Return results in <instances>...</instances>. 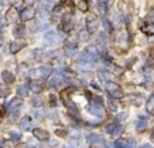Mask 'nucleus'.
Here are the masks:
<instances>
[{
	"label": "nucleus",
	"mask_w": 154,
	"mask_h": 148,
	"mask_svg": "<svg viewBox=\"0 0 154 148\" xmlns=\"http://www.w3.org/2000/svg\"><path fill=\"white\" fill-rule=\"evenodd\" d=\"M86 29L89 34H94L98 30V18L94 14H87L86 16Z\"/></svg>",
	"instance_id": "obj_1"
},
{
	"label": "nucleus",
	"mask_w": 154,
	"mask_h": 148,
	"mask_svg": "<svg viewBox=\"0 0 154 148\" xmlns=\"http://www.w3.org/2000/svg\"><path fill=\"white\" fill-rule=\"evenodd\" d=\"M106 90L109 92V95L112 98H115V99H120L121 96H123V92H121L120 87L117 86L115 81H106Z\"/></svg>",
	"instance_id": "obj_2"
},
{
	"label": "nucleus",
	"mask_w": 154,
	"mask_h": 148,
	"mask_svg": "<svg viewBox=\"0 0 154 148\" xmlns=\"http://www.w3.org/2000/svg\"><path fill=\"white\" fill-rule=\"evenodd\" d=\"M51 73H52V68L49 67V65L36 68V69H31V71H30V75L33 77H44V79H47Z\"/></svg>",
	"instance_id": "obj_3"
},
{
	"label": "nucleus",
	"mask_w": 154,
	"mask_h": 148,
	"mask_svg": "<svg viewBox=\"0 0 154 148\" xmlns=\"http://www.w3.org/2000/svg\"><path fill=\"white\" fill-rule=\"evenodd\" d=\"M44 81L42 80H38V79H33V80L29 81V90H31L33 92L36 94H40L41 91L44 90Z\"/></svg>",
	"instance_id": "obj_4"
},
{
	"label": "nucleus",
	"mask_w": 154,
	"mask_h": 148,
	"mask_svg": "<svg viewBox=\"0 0 154 148\" xmlns=\"http://www.w3.org/2000/svg\"><path fill=\"white\" fill-rule=\"evenodd\" d=\"M33 136L37 138L38 141H48L49 140V133L45 129H41V128L33 129Z\"/></svg>",
	"instance_id": "obj_5"
},
{
	"label": "nucleus",
	"mask_w": 154,
	"mask_h": 148,
	"mask_svg": "<svg viewBox=\"0 0 154 148\" xmlns=\"http://www.w3.org/2000/svg\"><path fill=\"white\" fill-rule=\"evenodd\" d=\"M96 60H97V56L89 53L87 50L81 53V56H79V62H81V64H92V62H94Z\"/></svg>",
	"instance_id": "obj_6"
},
{
	"label": "nucleus",
	"mask_w": 154,
	"mask_h": 148,
	"mask_svg": "<svg viewBox=\"0 0 154 148\" xmlns=\"http://www.w3.org/2000/svg\"><path fill=\"white\" fill-rule=\"evenodd\" d=\"M89 111L92 113L93 115L96 117H102V109H101V105H98V100H92L90 103V107H89Z\"/></svg>",
	"instance_id": "obj_7"
},
{
	"label": "nucleus",
	"mask_w": 154,
	"mask_h": 148,
	"mask_svg": "<svg viewBox=\"0 0 154 148\" xmlns=\"http://www.w3.org/2000/svg\"><path fill=\"white\" fill-rule=\"evenodd\" d=\"M34 15H36V11H34L33 7H27V8H25L22 12H21V19L22 20H31L34 18Z\"/></svg>",
	"instance_id": "obj_8"
},
{
	"label": "nucleus",
	"mask_w": 154,
	"mask_h": 148,
	"mask_svg": "<svg viewBox=\"0 0 154 148\" xmlns=\"http://www.w3.org/2000/svg\"><path fill=\"white\" fill-rule=\"evenodd\" d=\"M72 26H74V22H72V15L71 14H67L64 18H63V30L68 33V31H71Z\"/></svg>",
	"instance_id": "obj_9"
},
{
	"label": "nucleus",
	"mask_w": 154,
	"mask_h": 148,
	"mask_svg": "<svg viewBox=\"0 0 154 148\" xmlns=\"http://www.w3.org/2000/svg\"><path fill=\"white\" fill-rule=\"evenodd\" d=\"M44 39L47 41V43L48 45H53V43H56L59 41V35L56 34V31H48V33H45V35H44Z\"/></svg>",
	"instance_id": "obj_10"
},
{
	"label": "nucleus",
	"mask_w": 154,
	"mask_h": 148,
	"mask_svg": "<svg viewBox=\"0 0 154 148\" xmlns=\"http://www.w3.org/2000/svg\"><path fill=\"white\" fill-rule=\"evenodd\" d=\"M106 132L109 134H112V136H117L121 132V126L117 122H112V124H109L106 126Z\"/></svg>",
	"instance_id": "obj_11"
},
{
	"label": "nucleus",
	"mask_w": 154,
	"mask_h": 148,
	"mask_svg": "<svg viewBox=\"0 0 154 148\" xmlns=\"http://www.w3.org/2000/svg\"><path fill=\"white\" fill-rule=\"evenodd\" d=\"M26 46V42H23V41H14V42H11L10 45V52L11 53H18L22 48H25Z\"/></svg>",
	"instance_id": "obj_12"
},
{
	"label": "nucleus",
	"mask_w": 154,
	"mask_h": 148,
	"mask_svg": "<svg viewBox=\"0 0 154 148\" xmlns=\"http://www.w3.org/2000/svg\"><path fill=\"white\" fill-rule=\"evenodd\" d=\"M146 126H147L146 117H144V115H140L139 119H138V121H136V124H135V129H136L138 132H142V130H144V129H146Z\"/></svg>",
	"instance_id": "obj_13"
},
{
	"label": "nucleus",
	"mask_w": 154,
	"mask_h": 148,
	"mask_svg": "<svg viewBox=\"0 0 154 148\" xmlns=\"http://www.w3.org/2000/svg\"><path fill=\"white\" fill-rule=\"evenodd\" d=\"M22 103H23V102H22L21 98H14V99L8 103V109H10L11 111H16L19 107H22Z\"/></svg>",
	"instance_id": "obj_14"
},
{
	"label": "nucleus",
	"mask_w": 154,
	"mask_h": 148,
	"mask_svg": "<svg viewBox=\"0 0 154 148\" xmlns=\"http://www.w3.org/2000/svg\"><path fill=\"white\" fill-rule=\"evenodd\" d=\"M62 84H63V79L60 75H55L49 80V86L51 87H59V86H62Z\"/></svg>",
	"instance_id": "obj_15"
},
{
	"label": "nucleus",
	"mask_w": 154,
	"mask_h": 148,
	"mask_svg": "<svg viewBox=\"0 0 154 148\" xmlns=\"http://www.w3.org/2000/svg\"><path fill=\"white\" fill-rule=\"evenodd\" d=\"M18 12H16V10L15 8H11V10H8V12H7V20L8 22H16L18 20Z\"/></svg>",
	"instance_id": "obj_16"
},
{
	"label": "nucleus",
	"mask_w": 154,
	"mask_h": 148,
	"mask_svg": "<svg viewBox=\"0 0 154 148\" xmlns=\"http://www.w3.org/2000/svg\"><path fill=\"white\" fill-rule=\"evenodd\" d=\"M1 77H3V80H4L5 83H12V81L15 80V76L10 71H4L1 73Z\"/></svg>",
	"instance_id": "obj_17"
},
{
	"label": "nucleus",
	"mask_w": 154,
	"mask_h": 148,
	"mask_svg": "<svg viewBox=\"0 0 154 148\" xmlns=\"http://www.w3.org/2000/svg\"><path fill=\"white\" fill-rule=\"evenodd\" d=\"M31 118H29V117H25V118H22V122H21V126H22V129H25V130H29L30 126H31Z\"/></svg>",
	"instance_id": "obj_18"
},
{
	"label": "nucleus",
	"mask_w": 154,
	"mask_h": 148,
	"mask_svg": "<svg viewBox=\"0 0 154 148\" xmlns=\"http://www.w3.org/2000/svg\"><path fill=\"white\" fill-rule=\"evenodd\" d=\"M90 148H106V144L102 138H100L97 141H92L90 143Z\"/></svg>",
	"instance_id": "obj_19"
},
{
	"label": "nucleus",
	"mask_w": 154,
	"mask_h": 148,
	"mask_svg": "<svg viewBox=\"0 0 154 148\" xmlns=\"http://www.w3.org/2000/svg\"><path fill=\"white\" fill-rule=\"evenodd\" d=\"M98 10L102 16L106 14V0H98Z\"/></svg>",
	"instance_id": "obj_20"
},
{
	"label": "nucleus",
	"mask_w": 154,
	"mask_h": 148,
	"mask_svg": "<svg viewBox=\"0 0 154 148\" xmlns=\"http://www.w3.org/2000/svg\"><path fill=\"white\" fill-rule=\"evenodd\" d=\"M146 110L149 111V113H151L154 110V95H151L147 99V102H146Z\"/></svg>",
	"instance_id": "obj_21"
},
{
	"label": "nucleus",
	"mask_w": 154,
	"mask_h": 148,
	"mask_svg": "<svg viewBox=\"0 0 154 148\" xmlns=\"http://www.w3.org/2000/svg\"><path fill=\"white\" fill-rule=\"evenodd\" d=\"M23 33H25V27H23V26H16V27H15V30H14V35H15V37H22Z\"/></svg>",
	"instance_id": "obj_22"
},
{
	"label": "nucleus",
	"mask_w": 154,
	"mask_h": 148,
	"mask_svg": "<svg viewBox=\"0 0 154 148\" xmlns=\"http://www.w3.org/2000/svg\"><path fill=\"white\" fill-rule=\"evenodd\" d=\"M27 94H29V88H27V87L22 86L18 88V95L19 96H27Z\"/></svg>",
	"instance_id": "obj_23"
},
{
	"label": "nucleus",
	"mask_w": 154,
	"mask_h": 148,
	"mask_svg": "<svg viewBox=\"0 0 154 148\" xmlns=\"http://www.w3.org/2000/svg\"><path fill=\"white\" fill-rule=\"evenodd\" d=\"M78 8L81 11H87V1L86 0H82V1L78 4Z\"/></svg>",
	"instance_id": "obj_24"
},
{
	"label": "nucleus",
	"mask_w": 154,
	"mask_h": 148,
	"mask_svg": "<svg viewBox=\"0 0 154 148\" xmlns=\"http://www.w3.org/2000/svg\"><path fill=\"white\" fill-rule=\"evenodd\" d=\"M100 77H101L102 80H105V81H109V80H111L109 73H106V72H101V73H100Z\"/></svg>",
	"instance_id": "obj_25"
},
{
	"label": "nucleus",
	"mask_w": 154,
	"mask_h": 148,
	"mask_svg": "<svg viewBox=\"0 0 154 148\" xmlns=\"http://www.w3.org/2000/svg\"><path fill=\"white\" fill-rule=\"evenodd\" d=\"M10 136H11V138H12L14 141H18V140H21V134L16 133V132H11Z\"/></svg>",
	"instance_id": "obj_26"
},
{
	"label": "nucleus",
	"mask_w": 154,
	"mask_h": 148,
	"mask_svg": "<svg viewBox=\"0 0 154 148\" xmlns=\"http://www.w3.org/2000/svg\"><path fill=\"white\" fill-rule=\"evenodd\" d=\"M149 64L151 67H154V48L151 49V53H150V58H149Z\"/></svg>",
	"instance_id": "obj_27"
},
{
	"label": "nucleus",
	"mask_w": 154,
	"mask_h": 148,
	"mask_svg": "<svg viewBox=\"0 0 154 148\" xmlns=\"http://www.w3.org/2000/svg\"><path fill=\"white\" fill-rule=\"evenodd\" d=\"M102 23H104V27L106 29V31H112V26H111V23H109L108 20H104Z\"/></svg>",
	"instance_id": "obj_28"
},
{
	"label": "nucleus",
	"mask_w": 154,
	"mask_h": 148,
	"mask_svg": "<svg viewBox=\"0 0 154 148\" xmlns=\"http://www.w3.org/2000/svg\"><path fill=\"white\" fill-rule=\"evenodd\" d=\"M8 94V88H3V87H0V96H5Z\"/></svg>",
	"instance_id": "obj_29"
},
{
	"label": "nucleus",
	"mask_w": 154,
	"mask_h": 148,
	"mask_svg": "<svg viewBox=\"0 0 154 148\" xmlns=\"http://www.w3.org/2000/svg\"><path fill=\"white\" fill-rule=\"evenodd\" d=\"M113 147H115V148H123L124 145H123V143H121V141H116Z\"/></svg>",
	"instance_id": "obj_30"
},
{
	"label": "nucleus",
	"mask_w": 154,
	"mask_h": 148,
	"mask_svg": "<svg viewBox=\"0 0 154 148\" xmlns=\"http://www.w3.org/2000/svg\"><path fill=\"white\" fill-rule=\"evenodd\" d=\"M4 115V109H3V106H0V118Z\"/></svg>",
	"instance_id": "obj_31"
},
{
	"label": "nucleus",
	"mask_w": 154,
	"mask_h": 148,
	"mask_svg": "<svg viewBox=\"0 0 154 148\" xmlns=\"http://www.w3.org/2000/svg\"><path fill=\"white\" fill-rule=\"evenodd\" d=\"M139 148H153V147H151L150 144H142V145H140Z\"/></svg>",
	"instance_id": "obj_32"
},
{
	"label": "nucleus",
	"mask_w": 154,
	"mask_h": 148,
	"mask_svg": "<svg viewBox=\"0 0 154 148\" xmlns=\"http://www.w3.org/2000/svg\"><path fill=\"white\" fill-rule=\"evenodd\" d=\"M25 3H26V4H31V3H33V0H25Z\"/></svg>",
	"instance_id": "obj_33"
},
{
	"label": "nucleus",
	"mask_w": 154,
	"mask_h": 148,
	"mask_svg": "<svg viewBox=\"0 0 154 148\" xmlns=\"http://www.w3.org/2000/svg\"><path fill=\"white\" fill-rule=\"evenodd\" d=\"M151 137H153V140H154V129H153V134H151Z\"/></svg>",
	"instance_id": "obj_34"
},
{
	"label": "nucleus",
	"mask_w": 154,
	"mask_h": 148,
	"mask_svg": "<svg viewBox=\"0 0 154 148\" xmlns=\"http://www.w3.org/2000/svg\"><path fill=\"white\" fill-rule=\"evenodd\" d=\"M0 148H3V144H0Z\"/></svg>",
	"instance_id": "obj_35"
}]
</instances>
